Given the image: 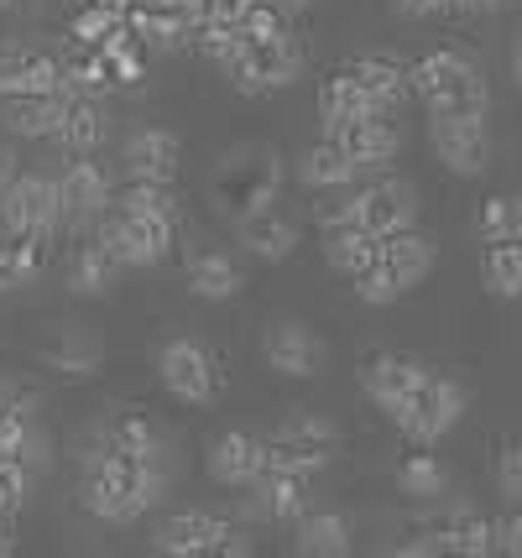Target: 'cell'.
Here are the masks:
<instances>
[{
  "label": "cell",
  "mask_w": 522,
  "mask_h": 558,
  "mask_svg": "<svg viewBox=\"0 0 522 558\" xmlns=\"http://www.w3.org/2000/svg\"><path fill=\"white\" fill-rule=\"evenodd\" d=\"M168 490V470H147V464L116 460V454H95L84 464V507L100 517L105 527H131L142 522Z\"/></svg>",
  "instance_id": "obj_1"
},
{
  "label": "cell",
  "mask_w": 522,
  "mask_h": 558,
  "mask_svg": "<svg viewBox=\"0 0 522 558\" xmlns=\"http://www.w3.org/2000/svg\"><path fill=\"white\" fill-rule=\"evenodd\" d=\"M465 408H471V391L460 387L454 376H434V371H428L418 381V391L392 413V423H398V434L408 438V444L434 449L445 434H454V423L465 417Z\"/></svg>",
  "instance_id": "obj_2"
},
{
  "label": "cell",
  "mask_w": 522,
  "mask_h": 558,
  "mask_svg": "<svg viewBox=\"0 0 522 558\" xmlns=\"http://www.w3.org/2000/svg\"><path fill=\"white\" fill-rule=\"evenodd\" d=\"M282 194V162H277L272 146H241L220 172H215V204L230 219L251 215V209H267Z\"/></svg>",
  "instance_id": "obj_3"
},
{
  "label": "cell",
  "mask_w": 522,
  "mask_h": 558,
  "mask_svg": "<svg viewBox=\"0 0 522 558\" xmlns=\"http://www.w3.org/2000/svg\"><path fill=\"white\" fill-rule=\"evenodd\" d=\"M151 548L157 554H173V558H246L256 554L241 527H230L224 517H209V511H173L168 522H157L151 533Z\"/></svg>",
  "instance_id": "obj_4"
},
{
  "label": "cell",
  "mask_w": 522,
  "mask_h": 558,
  "mask_svg": "<svg viewBox=\"0 0 522 558\" xmlns=\"http://www.w3.org/2000/svg\"><path fill=\"white\" fill-rule=\"evenodd\" d=\"M224 73H230V84H235L241 95L288 89V84H299V73H303V43L293 32H277V37H262V43H246V37H241V48L224 63Z\"/></svg>",
  "instance_id": "obj_5"
},
{
  "label": "cell",
  "mask_w": 522,
  "mask_h": 558,
  "mask_svg": "<svg viewBox=\"0 0 522 558\" xmlns=\"http://www.w3.org/2000/svg\"><path fill=\"white\" fill-rule=\"evenodd\" d=\"M335 454H340V428L314 413L282 417L277 434L267 438V470H288V475H319Z\"/></svg>",
  "instance_id": "obj_6"
},
{
  "label": "cell",
  "mask_w": 522,
  "mask_h": 558,
  "mask_svg": "<svg viewBox=\"0 0 522 558\" xmlns=\"http://www.w3.org/2000/svg\"><path fill=\"white\" fill-rule=\"evenodd\" d=\"M157 381H162L168 397L189 402V408H209L220 397V376H215L209 350L199 340H189V335H178V340L157 350Z\"/></svg>",
  "instance_id": "obj_7"
},
{
  "label": "cell",
  "mask_w": 522,
  "mask_h": 558,
  "mask_svg": "<svg viewBox=\"0 0 522 558\" xmlns=\"http://www.w3.org/2000/svg\"><path fill=\"white\" fill-rule=\"evenodd\" d=\"M0 225H5V230H22V235H37V241H52L58 225H63L58 183H52V178H37V172L11 178L5 194H0Z\"/></svg>",
  "instance_id": "obj_8"
},
{
  "label": "cell",
  "mask_w": 522,
  "mask_h": 558,
  "mask_svg": "<svg viewBox=\"0 0 522 558\" xmlns=\"http://www.w3.org/2000/svg\"><path fill=\"white\" fill-rule=\"evenodd\" d=\"M32 355L43 371L63 376V381H95L105 371V340L84 324H52L48 335L32 344Z\"/></svg>",
  "instance_id": "obj_9"
},
{
  "label": "cell",
  "mask_w": 522,
  "mask_h": 558,
  "mask_svg": "<svg viewBox=\"0 0 522 558\" xmlns=\"http://www.w3.org/2000/svg\"><path fill=\"white\" fill-rule=\"evenodd\" d=\"M428 142L454 178H481L491 168V131L475 116H428Z\"/></svg>",
  "instance_id": "obj_10"
},
{
  "label": "cell",
  "mask_w": 522,
  "mask_h": 558,
  "mask_svg": "<svg viewBox=\"0 0 522 558\" xmlns=\"http://www.w3.org/2000/svg\"><path fill=\"white\" fill-rule=\"evenodd\" d=\"M355 219L372 230V235H398L418 225V189L408 178H392L381 168V178L355 189Z\"/></svg>",
  "instance_id": "obj_11"
},
{
  "label": "cell",
  "mask_w": 522,
  "mask_h": 558,
  "mask_svg": "<svg viewBox=\"0 0 522 558\" xmlns=\"http://www.w3.org/2000/svg\"><path fill=\"white\" fill-rule=\"evenodd\" d=\"M262 355L272 365L277 376H288V381H314L329 361V350L324 340L303 324V318H277L272 329H267V340H262Z\"/></svg>",
  "instance_id": "obj_12"
},
{
  "label": "cell",
  "mask_w": 522,
  "mask_h": 558,
  "mask_svg": "<svg viewBox=\"0 0 522 558\" xmlns=\"http://www.w3.org/2000/svg\"><path fill=\"white\" fill-rule=\"evenodd\" d=\"M58 183V209H63V225H74V230H84L89 219H100L105 209H110V178H105V168L95 162V151H84V157H74L69 168L52 178Z\"/></svg>",
  "instance_id": "obj_13"
},
{
  "label": "cell",
  "mask_w": 522,
  "mask_h": 558,
  "mask_svg": "<svg viewBox=\"0 0 522 558\" xmlns=\"http://www.w3.org/2000/svg\"><path fill=\"white\" fill-rule=\"evenodd\" d=\"M173 225L178 219L157 215H116L100 230V241L121 256V267H157L173 251Z\"/></svg>",
  "instance_id": "obj_14"
},
{
  "label": "cell",
  "mask_w": 522,
  "mask_h": 558,
  "mask_svg": "<svg viewBox=\"0 0 522 558\" xmlns=\"http://www.w3.org/2000/svg\"><path fill=\"white\" fill-rule=\"evenodd\" d=\"M355 376H361V391L392 417L402 402L418 391V381L428 376V365L413 361V355H398V350H376V355H366V361L355 365Z\"/></svg>",
  "instance_id": "obj_15"
},
{
  "label": "cell",
  "mask_w": 522,
  "mask_h": 558,
  "mask_svg": "<svg viewBox=\"0 0 522 558\" xmlns=\"http://www.w3.org/2000/svg\"><path fill=\"white\" fill-rule=\"evenodd\" d=\"M335 142L345 146V157L355 162L361 172H381L387 162H398L402 151V125L392 121V116H381V110H372V116H361V121H350L335 131Z\"/></svg>",
  "instance_id": "obj_16"
},
{
  "label": "cell",
  "mask_w": 522,
  "mask_h": 558,
  "mask_svg": "<svg viewBox=\"0 0 522 558\" xmlns=\"http://www.w3.org/2000/svg\"><path fill=\"white\" fill-rule=\"evenodd\" d=\"M100 449L116 460L147 464V470H168V438L157 434V423L142 413H110L100 428Z\"/></svg>",
  "instance_id": "obj_17"
},
{
  "label": "cell",
  "mask_w": 522,
  "mask_h": 558,
  "mask_svg": "<svg viewBox=\"0 0 522 558\" xmlns=\"http://www.w3.org/2000/svg\"><path fill=\"white\" fill-rule=\"evenodd\" d=\"M235 241L246 245V256H256V262L277 267V262H288V256L299 251V219L282 215L277 204H267V209H251V215L235 219Z\"/></svg>",
  "instance_id": "obj_18"
},
{
  "label": "cell",
  "mask_w": 522,
  "mask_h": 558,
  "mask_svg": "<svg viewBox=\"0 0 522 558\" xmlns=\"http://www.w3.org/2000/svg\"><path fill=\"white\" fill-rule=\"evenodd\" d=\"M204 470H209V481H220V486L246 490L251 481L267 470V438L230 428V434H220L215 444H209V460H204Z\"/></svg>",
  "instance_id": "obj_19"
},
{
  "label": "cell",
  "mask_w": 522,
  "mask_h": 558,
  "mask_svg": "<svg viewBox=\"0 0 522 558\" xmlns=\"http://www.w3.org/2000/svg\"><path fill=\"white\" fill-rule=\"evenodd\" d=\"M183 168V142L168 125H142L125 136V178H157V183H178Z\"/></svg>",
  "instance_id": "obj_20"
},
{
  "label": "cell",
  "mask_w": 522,
  "mask_h": 558,
  "mask_svg": "<svg viewBox=\"0 0 522 558\" xmlns=\"http://www.w3.org/2000/svg\"><path fill=\"white\" fill-rule=\"evenodd\" d=\"M0 464L22 470L26 481H37V475H48L52 470V438L43 434L37 413L0 417Z\"/></svg>",
  "instance_id": "obj_21"
},
{
  "label": "cell",
  "mask_w": 522,
  "mask_h": 558,
  "mask_svg": "<svg viewBox=\"0 0 522 558\" xmlns=\"http://www.w3.org/2000/svg\"><path fill=\"white\" fill-rule=\"evenodd\" d=\"M251 517L262 522H282L293 527L303 511H308V475H288V470H267L251 481Z\"/></svg>",
  "instance_id": "obj_22"
},
{
  "label": "cell",
  "mask_w": 522,
  "mask_h": 558,
  "mask_svg": "<svg viewBox=\"0 0 522 558\" xmlns=\"http://www.w3.org/2000/svg\"><path fill=\"white\" fill-rule=\"evenodd\" d=\"M0 95H58V58L43 48H0Z\"/></svg>",
  "instance_id": "obj_23"
},
{
  "label": "cell",
  "mask_w": 522,
  "mask_h": 558,
  "mask_svg": "<svg viewBox=\"0 0 522 558\" xmlns=\"http://www.w3.org/2000/svg\"><path fill=\"white\" fill-rule=\"evenodd\" d=\"M434 256H439V245L434 235H423L418 225L413 230H398V235H381V251H376V262L398 277V288H418L423 277L434 271Z\"/></svg>",
  "instance_id": "obj_24"
},
{
  "label": "cell",
  "mask_w": 522,
  "mask_h": 558,
  "mask_svg": "<svg viewBox=\"0 0 522 558\" xmlns=\"http://www.w3.org/2000/svg\"><path fill=\"white\" fill-rule=\"evenodd\" d=\"M183 282L194 298L204 303H230L235 292H241V262L230 256V251H215V245H204L189 256V267H183Z\"/></svg>",
  "instance_id": "obj_25"
},
{
  "label": "cell",
  "mask_w": 522,
  "mask_h": 558,
  "mask_svg": "<svg viewBox=\"0 0 522 558\" xmlns=\"http://www.w3.org/2000/svg\"><path fill=\"white\" fill-rule=\"evenodd\" d=\"M345 73L361 84V95L372 99V110H381V116H392L402 99H408V63H398V58H355V63H345Z\"/></svg>",
  "instance_id": "obj_26"
},
{
  "label": "cell",
  "mask_w": 522,
  "mask_h": 558,
  "mask_svg": "<svg viewBox=\"0 0 522 558\" xmlns=\"http://www.w3.org/2000/svg\"><path fill=\"white\" fill-rule=\"evenodd\" d=\"M63 121V95H0V125L11 136L43 142Z\"/></svg>",
  "instance_id": "obj_27"
},
{
  "label": "cell",
  "mask_w": 522,
  "mask_h": 558,
  "mask_svg": "<svg viewBox=\"0 0 522 558\" xmlns=\"http://www.w3.org/2000/svg\"><path fill=\"white\" fill-rule=\"evenodd\" d=\"M423 110H428V116H475V121H486V116H491V84H486L481 63H471L465 73H454L445 89H434V95L423 99Z\"/></svg>",
  "instance_id": "obj_28"
},
{
  "label": "cell",
  "mask_w": 522,
  "mask_h": 558,
  "mask_svg": "<svg viewBox=\"0 0 522 558\" xmlns=\"http://www.w3.org/2000/svg\"><path fill=\"white\" fill-rule=\"evenodd\" d=\"M121 271H125L121 256L95 235V241H84L74 256H69V271H63V277H69V288H74L78 298H105V292L116 288V277H121Z\"/></svg>",
  "instance_id": "obj_29"
},
{
  "label": "cell",
  "mask_w": 522,
  "mask_h": 558,
  "mask_svg": "<svg viewBox=\"0 0 522 558\" xmlns=\"http://www.w3.org/2000/svg\"><path fill=\"white\" fill-rule=\"evenodd\" d=\"M355 178H361V168L350 162L345 146L335 142V136L314 142L299 157V183H303V189H314V194H324V189H350Z\"/></svg>",
  "instance_id": "obj_30"
},
{
  "label": "cell",
  "mask_w": 522,
  "mask_h": 558,
  "mask_svg": "<svg viewBox=\"0 0 522 558\" xmlns=\"http://www.w3.org/2000/svg\"><path fill=\"white\" fill-rule=\"evenodd\" d=\"M105 105L95 95H78V99H63V121H58V131H52V142L63 146V151H74V157H84V151H95V146L105 142Z\"/></svg>",
  "instance_id": "obj_31"
},
{
  "label": "cell",
  "mask_w": 522,
  "mask_h": 558,
  "mask_svg": "<svg viewBox=\"0 0 522 558\" xmlns=\"http://www.w3.org/2000/svg\"><path fill=\"white\" fill-rule=\"evenodd\" d=\"M293 548L308 558H345L350 522L340 511H303L299 522H293Z\"/></svg>",
  "instance_id": "obj_32"
},
{
  "label": "cell",
  "mask_w": 522,
  "mask_h": 558,
  "mask_svg": "<svg viewBox=\"0 0 522 558\" xmlns=\"http://www.w3.org/2000/svg\"><path fill=\"white\" fill-rule=\"evenodd\" d=\"M361 116H372V99L361 95V84H355L345 69H335L319 84V125H324V136H335L340 125L361 121Z\"/></svg>",
  "instance_id": "obj_33"
},
{
  "label": "cell",
  "mask_w": 522,
  "mask_h": 558,
  "mask_svg": "<svg viewBox=\"0 0 522 558\" xmlns=\"http://www.w3.org/2000/svg\"><path fill=\"white\" fill-rule=\"evenodd\" d=\"M48 262V241L37 235H22V230H5L0 225V292L26 288Z\"/></svg>",
  "instance_id": "obj_34"
},
{
  "label": "cell",
  "mask_w": 522,
  "mask_h": 558,
  "mask_svg": "<svg viewBox=\"0 0 522 558\" xmlns=\"http://www.w3.org/2000/svg\"><path fill=\"white\" fill-rule=\"evenodd\" d=\"M376 251H381V235H372L366 225H335V230H324V262L335 271H366L376 262Z\"/></svg>",
  "instance_id": "obj_35"
},
{
  "label": "cell",
  "mask_w": 522,
  "mask_h": 558,
  "mask_svg": "<svg viewBox=\"0 0 522 558\" xmlns=\"http://www.w3.org/2000/svg\"><path fill=\"white\" fill-rule=\"evenodd\" d=\"M439 537H445V554H465V558L497 554V522L481 517V511H454L449 522H439Z\"/></svg>",
  "instance_id": "obj_36"
},
{
  "label": "cell",
  "mask_w": 522,
  "mask_h": 558,
  "mask_svg": "<svg viewBox=\"0 0 522 558\" xmlns=\"http://www.w3.org/2000/svg\"><path fill=\"white\" fill-rule=\"evenodd\" d=\"M110 204H116L121 215L178 219V189H173V183H157V178H125L121 189L110 194Z\"/></svg>",
  "instance_id": "obj_37"
},
{
  "label": "cell",
  "mask_w": 522,
  "mask_h": 558,
  "mask_svg": "<svg viewBox=\"0 0 522 558\" xmlns=\"http://www.w3.org/2000/svg\"><path fill=\"white\" fill-rule=\"evenodd\" d=\"M481 277L497 298H522V235L507 241H486L481 251Z\"/></svg>",
  "instance_id": "obj_38"
},
{
  "label": "cell",
  "mask_w": 522,
  "mask_h": 558,
  "mask_svg": "<svg viewBox=\"0 0 522 558\" xmlns=\"http://www.w3.org/2000/svg\"><path fill=\"white\" fill-rule=\"evenodd\" d=\"M475 58L471 52H460V48H434V52H423L418 63H408V95H418L428 99L434 89H445L454 73H465Z\"/></svg>",
  "instance_id": "obj_39"
},
{
  "label": "cell",
  "mask_w": 522,
  "mask_h": 558,
  "mask_svg": "<svg viewBox=\"0 0 522 558\" xmlns=\"http://www.w3.org/2000/svg\"><path fill=\"white\" fill-rule=\"evenodd\" d=\"M398 490L402 496H413V501H439L449 490V470L428 449H418V454H408V460L398 464Z\"/></svg>",
  "instance_id": "obj_40"
},
{
  "label": "cell",
  "mask_w": 522,
  "mask_h": 558,
  "mask_svg": "<svg viewBox=\"0 0 522 558\" xmlns=\"http://www.w3.org/2000/svg\"><path fill=\"white\" fill-rule=\"evenodd\" d=\"M475 230H481V241H507V235H522V198L518 194H497L481 204V215H475Z\"/></svg>",
  "instance_id": "obj_41"
},
{
  "label": "cell",
  "mask_w": 522,
  "mask_h": 558,
  "mask_svg": "<svg viewBox=\"0 0 522 558\" xmlns=\"http://www.w3.org/2000/svg\"><path fill=\"white\" fill-rule=\"evenodd\" d=\"M121 5H105V0H89V5H78L74 22H69V32H74V43H84V48H100L105 37L121 26Z\"/></svg>",
  "instance_id": "obj_42"
},
{
  "label": "cell",
  "mask_w": 522,
  "mask_h": 558,
  "mask_svg": "<svg viewBox=\"0 0 522 558\" xmlns=\"http://www.w3.org/2000/svg\"><path fill=\"white\" fill-rule=\"evenodd\" d=\"M350 282H355V298H361V303H372V308H381V303H398V298H402L398 277L381 267V262H372L366 271H355Z\"/></svg>",
  "instance_id": "obj_43"
},
{
  "label": "cell",
  "mask_w": 522,
  "mask_h": 558,
  "mask_svg": "<svg viewBox=\"0 0 522 558\" xmlns=\"http://www.w3.org/2000/svg\"><path fill=\"white\" fill-rule=\"evenodd\" d=\"M314 219H319V230L361 225V219H355V183H350V189H324L319 204H314Z\"/></svg>",
  "instance_id": "obj_44"
},
{
  "label": "cell",
  "mask_w": 522,
  "mask_h": 558,
  "mask_svg": "<svg viewBox=\"0 0 522 558\" xmlns=\"http://www.w3.org/2000/svg\"><path fill=\"white\" fill-rule=\"evenodd\" d=\"M497 486H501V496H507L512 507H522V444H512V449L501 454V464H497Z\"/></svg>",
  "instance_id": "obj_45"
},
{
  "label": "cell",
  "mask_w": 522,
  "mask_h": 558,
  "mask_svg": "<svg viewBox=\"0 0 522 558\" xmlns=\"http://www.w3.org/2000/svg\"><path fill=\"white\" fill-rule=\"evenodd\" d=\"M26 490H32V481H26L22 470H11V464H0V517H16L26 501Z\"/></svg>",
  "instance_id": "obj_46"
},
{
  "label": "cell",
  "mask_w": 522,
  "mask_h": 558,
  "mask_svg": "<svg viewBox=\"0 0 522 558\" xmlns=\"http://www.w3.org/2000/svg\"><path fill=\"white\" fill-rule=\"evenodd\" d=\"M16 413H37V391L22 387V381H0V417Z\"/></svg>",
  "instance_id": "obj_47"
},
{
  "label": "cell",
  "mask_w": 522,
  "mask_h": 558,
  "mask_svg": "<svg viewBox=\"0 0 522 558\" xmlns=\"http://www.w3.org/2000/svg\"><path fill=\"white\" fill-rule=\"evenodd\" d=\"M497 554L522 558V507L512 511V517H501V522H497Z\"/></svg>",
  "instance_id": "obj_48"
},
{
  "label": "cell",
  "mask_w": 522,
  "mask_h": 558,
  "mask_svg": "<svg viewBox=\"0 0 522 558\" xmlns=\"http://www.w3.org/2000/svg\"><path fill=\"white\" fill-rule=\"evenodd\" d=\"M256 0H199V16H215V22H241Z\"/></svg>",
  "instance_id": "obj_49"
},
{
  "label": "cell",
  "mask_w": 522,
  "mask_h": 558,
  "mask_svg": "<svg viewBox=\"0 0 522 558\" xmlns=\"http://www.w3.org/2000/svg\"><path fill=\"white\" fill-rule=\"evenodd\" d=\"M402 16H413V22H423V16H445L449 0H392Z\"/></svg>",
  "instance_id": "obj_50"
},
{
  "label": "cell",
  "mask_w": 522,
  "mask_h": 558,
  "mask_svg": "<svg viewBox=\"0 0 522 558\" xmlns=\"http://www.w3.org/2000/svg\"><path fill=\"white\" fill-rule=\"evenodd\" d=\"M501 0H449V11H465V16H486V11H497Z\"/></svg>",
  "instance_id": "obj_51"
},
{
  "label": "cell",
  "mask_w": 522,
  "mask_h": 558,
  "mask_svg": "<svg viewBox=\"0 0 522 558\" xmlns=\"http://www.w3.org/2000/svg\"><path fill=\"white\" fill-rule=\"evenodd\" d=\"M16 548V533H11V517H0V558Z\"/></svg>",
  "instance_id": "obj_52"
},
{
  "label": "cell",
  "mask_w": 522,
  "mask_h": 558,
  "mask_svg": "<svg viewBox=\"0 0 522 558\" xmlns=\"http://www.w3.org/2000/svg\"><path fill=\"white\" fill-rule=\"evenodd\" d=\"M512 78H518V89H522V37H518V48H512Z\"/></svg>",
  "instance_id": "obj_53"
},
{
  "label": "cell",
  "mask_w": 522,
  "mask_h": 558,
  "mask_svg": "<svg viewBox=\"0 0 522 558\" xmlns=\"http://www.w3.org/2000/svg\"><path fill=\"white\" fill-rule=\"evenodd\" d=\"M22 5H32V0H0V16H5V11H22Z\"/></svg>",
  "instance_id": "obj_54"
},
{
  "label": "cell",
  "mask_w": 522,
  "mask_h": 558,
  "mask_svg": "<svg viewBox=\"0 0 522 558\" xmlns=\"http://www.w3.org/2000/svg\"><path fill=\"white\" fill-rule=\"evenodd\" d=\"M282 11H303V5H314V0H277Z\"/></svg>",
  "instance_id": "obj_55"
},
{
  "label": "cell",
  "mask_w": 522,
  "mask_h": 558,
  "mask_svg": "<svg viewBox=\"0 0 522 558\" xmlns=\"http://www.w3.org/2000/svg\"><path fill=\"white\" fill-rule=\"evenodd\" d=\"M5 178H11V157L0 151V189H5Z\"/></svg>",
  "instance_id": "obj_56"
},
{
  "label": "cell",
  "mask_w": 522,
  "mask_h": 558,
  "mask_svg": "<svg viewBox=\"0 0 522 558\" xmlns=\"http://www.w3.org/2000/svg\"><path fill=\"white\" fill-rule=\"evenodd\" d=\"M162 5H183V11H199V0H162Z\"/></svg>",
  "instance_id": "obj_57"
},
{
  "label": "cell",
  "mask_w": 522,
  "mask_h": 558,
  "mask_svg": "<svg viewBox=\"0 0 522 558\" xmlns=\"http://www.w3.org/2000/svg\"><path fill=\"white\" fill-rule=\"evenodd\" d=\"M518 198H522V194H518Z\"/></svg>",
  "instance_id": "obj_58"
}]
</instances>
